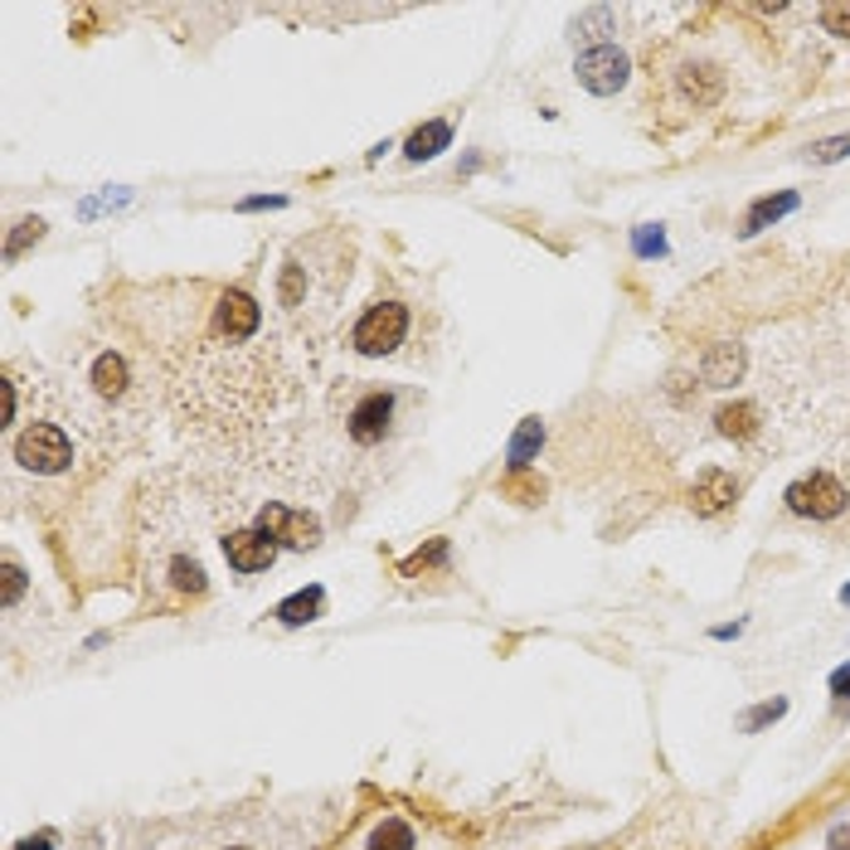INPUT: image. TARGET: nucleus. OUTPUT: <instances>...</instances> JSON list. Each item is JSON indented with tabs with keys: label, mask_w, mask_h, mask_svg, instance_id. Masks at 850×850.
<instances>
[{
	"label": "nucleus",
	"mask_w": 850,
	"mask_h": 850,
	"mask_svg": "<svg viewBox=\"0 0 850 850\" xmlns=\"http://www.w3.org/2000/svg\"><path fill=\"white\" fill-rule=\"evenodd\" d=\"M821 30L836 34V39H850V0H831V5H821Z\"/></svg>",
	"instance_id": "obj_21"
},
{
	"label": "nucleus",
	"mask_w": 850,
	"mask_h": 850,
	"mask_svg": "<svg viewBox=\"0 0 850 850\" xmlns=\"http://www.w3.org/2000/svg\"><path fill=\"white\" fill-rule=\"evenodd\" d=\"M258 530L272 544H287V549H311L321 540V520L306 515V510H287V506H263L258 510Z\"/></svg>",
	"instance_id": "obj_5"
},
{
	"label": "nucleus",
	"mask_w": 850,
	"mask_h": 850,
	"mask_svg": "<svg viewBox=\"0 0 850 850\" xmlns=\"http://www.w3.org/2000/svg\"><path fill=\"white\" fill-rule=\"evenodd\" d=\"M797 195H792V190H778V195H763V200H753L748 204V214H744V238H753V234H763L768 224H778V219H787L792 209H797Z\"/></svg>",
	"instance_id": "obj_12"
},
{
	"label": "nucleus",
	"mask_w": 850,
	"mask_h": 850,
	"mask_svg": "<svg viewBox=\"0 0 850 850\" xmlns=\"http://www.w3.org/2000/svg\"><path fill=\"white\" fill-rule=\"evenodd\" d=\"M15 462L30 472H64L73 462V442L59 423H30L15 442Z\"/></svg>",
	"instance_id": "obj_3"
},
{
	"label": "nucleus",
	"mask_w": 850,
	"mask_h": 850,
	"mask_svg": "<svg viewBox=\"0 0 850 850\" xmlns=\"http://www.w3.org/2000/svg\"><path fill=\"white\" fill-rule=\"evenodd\" d=\"M39 234H44V224H39V219H30V224H20V234H15V238H10V243H5V253H10V258H20V248H25V243H30V238H39Z\"/></svg>",
	"instance_id": "obj_25"
},
{
	"label": "nucleus",
	"mask_w": 850,
	"mask_h": 850,
	"mask_svg": "<svg viewBox=\"0 0 850 850\" xmlns=\"http://www.w3.org/2000/svg\"><path fill=\"white\" fill-rule=\"evenodd\" d=\"M447 141H452V127H447V122H428V127H418L413 136H408L404 156H408V161H433V156H438Z\"/></svg>",
	"instance_id": "obj_15"
},
{
	"label": "nucleus",
	"mask_w": 850,
	"mask_h": 850,
	"mask_svg": "<svg viewBox=\"0 0 850 850\" xmlns=\"http://www.w3.org/2000/svg\"><path fill=\"white\" fill-rule=\"evenodd\" d=\"M685 93L695 98V107H710V102H719V93H724L719 68H714L710 78H695V68H685Z\"/></svg>",
	"instance_id": "obj_17"
},
{
	"label": "nucleus",
	"mask_w": 850,
	"mask_h": 850,
	"mask_svg": "<svg viewBox=\"0 0 850 850\" xmlns=\"http://www.w3.org/2000/svg\"><path fill=\"white\" fill-rule=\"evenodd\" d=\"M321 608H326V593L311 583V588H302V593H292L287 603H277V622L282 627H306V622L321 617Z\"/></svg>",
	"instance_id": "obj_13"
},
{
	"label": "nucleus",
	"mask_w": 850,
	"mask_h": 850,
	"mask_svg": "<svg viewBox=\"0 0 850 850\" xmlns=\"http://www.w3.org/2000/svg\"><path fill=\"white\" fill-rule=\"evenodd\" d=\"M841 603H846V608H850V583H846V588H841Z\"/></svg>",
	"instance_id": "obj_32"
},
{
	"label": "nucleus",
	"mask_w": 850,
	"mask_h": 850,
	"mask_svg": "<svg viewBox=\"0 0 850 850\" xmlns=\"http://www.w3.org/2000/svg\"><path fill=\"white\" fill-rule=\"evenodd\" d=\"M846 501H850V491L831 472H812V476H802V481L787 486V510L792 515H807V520H836L846 510Z\"/></svg>",
	"instance_id": "obj_2"
},
{
	"label": "nucleus",
	"mask_w": 850,
	"mask_h": 850,
	"mask_svg": "<svg viewBox=\"0 0 850 850\" xmlns=\"http://www.w3.org/2000/svg\"><path fill=\"white\" fill-rule=\"evenodd\" d=\"M739 632H744V622H724V627H714V637H719V642H734Z\"/></svg>",
	"instance_id": "obj_31"
},
{
	"label": "nucleus",
	"mask_w": 850,
	"mask_h": 850,
	"mask_svg": "<svg viewBox=\"0 0 850 850\" xmlns=\"http://www.w3.org/2000/svg\"><path fill=\"white\" fill-rule=\"evenodd\" d=\"M54 846V831H39V836H30V841H20L15 850H49Z\"/></svg>",
	"instance_id": "obj_30"
},
{
	"label": "nucleus",
	"mask_w": 850,
	"mask_h": 850,
	"mask_svg": "<svg viewBox=\"0 0 850 850\" xmlns=\"http://www.w3.org/2000/svg\"><path fill=\"white\" fill-rule=\"evenodd\" d=\"M214 326H219V336L229 340V345H238V340H253L258 336V326H263V311H258V302L248 297V292H224Z\"/></svg>",
	"instance_id": "obj_7"
},
{
	"label": "nucleus",
	"mask_w": 850,
	"mask_h": 850,
	"mask_svg": "<svg viewBox=\"0 0 850 850\" xmlns=\"http://www.w3.org/2000/svg\"><path fill=\"white\" fill-rule=\"evenodd\" d=\"M408 336V311L399 302H374L365 316L355 321V350L360 355H394Z\"/></svg>",
	"instance_id": "obj_1"
},
{
	"label": "nucleus",
	"mask_w": 850,
	"mask_h": 850,
	"mask_svg": "<svg viewBox=\"0 0 850 850\" xmlns=\"http://www.w3.org/2000/svg\"><path fill=\"white\" fill-rule=\"evenodd\" d=\"M540 447H544V428H540V418H525V423H520V433L510 438L506 462H510L515 472H525V467H530V457H535Z\"/></svg>",
	"instance_id": "obj_16"
},
{
	"label": "nucleus",
	"mask_w": 850,
	"mask_h": 850,
	"mask_svg": "<svg viewBox=\"0 0 850 850\" xmlns=\"http://www.w3.org/2000/svg\"><path fill=\"white\" fill-rule=\"evenodd\" d=\"M782 714H787V700H782V695H778V700H763V705H753V710L744 714V719H739V729H744V734H758L763 724H778Z\"/></svg>",
	"instance_id": "obj_18"
},
{
	"label": "nucleus",
	"mask_w": 850,
	"mask_h": 850,
	"mask_svg": "<svg viewBox=\"0 0 850 850\" xmlns=\"http://www.w3.org/2000/svg\"><path fill=\"white\" fill-rule=\"evenodd\" d=\"M297 302H302V268L287 263V272H282V306H297Z\"/></svg>",
	"instance_id": "obj_24"
},
{
	"label": "nucleus",
	"mask_w": 850,
	"mask_h": 850,
	"mask_svg": "<svg viewBox=\"0 0 850 850\" xmlns=\"http://www.w3.org/2000/svg\"><path fill=\"white\" fill-rule=\"evenodd\" d=\"M632 248H637V258H666V234L656 224H642V229H632Z\"/></svg>",
	"instance_id": "obj_20"
},
{
	"label": "nucleus",
	"mask_w": 850,
	"mask_h": 850,
	"mask_svg": "<svg viewBox=\"0 0 850 850\" xmlns=\"http://www.w3.org/2000/svg\"><path fill=\"white\" fill-rule=\"evenodd\" d=\"M224 554H229V564L238 574H263L272 559H277V544H272L263 530H234L229 540H224Z\"/></svg>",
	"instance_id": "obj_8"
},
{
	"label": "nucleus",
	"mask_w": 850,
	"mask_h": 850,
	"mask_svg": "<svg viewBox=\"0 0 850 850\" xmlns=\"http://www.w3.org/2000/svg\"><path fill=\"white\" fill-rule=\"evenodd\" d=\"M389 418H394V394L374 389L355 404V413H350V438L355 442H379L384 433H389Z\"/></svg>",
	"instance_id": "obj_9"
},
{
	"label": "nucleus",
	"mask_w": 850,
	"mask_h": 850,
	"mask_svg": "<svg viewBox=\"0 0 850 850\" xmlns=\"http://www.w3.org/2000/svg\"><path fill=\"white\" fill-rule=\"evenodd\" d=\"M841 156H850V136H831V141H816L812 146V161H841Z\"/></svg>",
	"instance_id": "obj_22"
},
{
	"label": "nucleus",
	"mask_w": 850,
	"mask_h": 850,
	"mask_svg": "<svg viewBox=\"0 0 850 850\" xmlns=\"http://www.w3.org/2000/svg\"><path fill=\"white\" fill-rule=\"evenodd\" d=\"M826 850H850V826H836V831L826 836Z\"/></svg>",
	"instance_id": "obj_29"
},
{
	"label": "nucleus",
	"mask_w": 850,
	"mask_h": 850,
	"mask_svg": "<svg viewBox=\"0 0 850 850\" xmlns=\"http://www.w3.org/2000/svg\"><path fill=\"white\" fill-rule=\"evenodd\" d=\"M734 491H739V486H734V476L719 472V467H710L695 481V491H690V506H695V515H719V510L734 501Z\"/></svg>",
	"instance_id": "obj_11"
},
{
	"label": "nucleus",
	"mask_w": 850,
	"mask_h": 850,
	"mask_svg": "<svg viewBox=\"0 0 850 850\" xmlns=\"http://www.w3.org/2000/svg\"><path fill=\"white\" fill-rule=\"evenodd\" d=\"M700 379L710 389H729V384L744 379V345H710L705 360H700Z\"/></svg>",
	"instance_id": "obj_10"
},
{
	"label": "nucleus",
	"mask_w": 850,
	"mask_h": 850,
	"mask_svg": "<svg viewBox=\"0 0 850 850\" xmlns=\"http://www.w3.org/2000/svg\"><path fill=\"white\" fill-rule=\"evenodd\" d=\"M0 578H5V608H15V603H20V593H25V574H20V564H15V559H5V569H0Z\"/></svg>",
	"instance_id": "obj_23"
},
{
	"label": "nucleus",
	"mask_w": 850,
	"mask_h": 850,
	"mask_svg": "<svg viewBox=\"0 0 850 850\" xmlns=\"http://www.w3.org/2000/svg\"><path fill=\"white\" fill-rule=\"evenodd\" d=\"M714 428H719L724 438H734V442L753 438L758 433V408L753 404H724L719 413H714Z\"/></svg>",
	"instance_id": "obj_14"
},
{
	"label": "nucleus",
	"mask_w": 850,
	"mask_h": 850,
	"mask_svg": "<svg viewBox=\"0 0 850 850\" xmlns=\"http://www.w3.org/2000/svg\"><path fill=\"white\" fill-rule=\"evenodd\" d=\"M170 583H175L180 593H204V569L195 559H175L170 564Z\"/></svg>",
	"instance_id": "obj_19"
},
{
	"label": "nucleus",
	"mask_w": 850,
	"mask_h": 850,
	"mask_svg": "<svg viewBox=\"0 0 850 850\" xmlns=\"http://www.w3.org/2000/svg\"><path fill=\"white\" fill-rule=\"evenodd\" d=\"M88 389L98 394L102 404H127V394H132V370H127V360L117 355V350H98L93 360H88Z\"/></svg>",
	"instance_id": "obj_6"
},
{
	"label": "nucleus",
	"mask_w": 850,
	"mask_h": 850,
	"mask_svg": "<svg viewBox=\"0 0 850 850\" xmlns=\"http://www.w3.org/2000/svg\"><path fill=\"white\" fill-rule=\"evenodd\" d=\"M831 695H836V700H850V661L831 671Z\"/></svg>",
	"instance_id": "obj_27"
},
{
	"label": "nucleus",
	"mask_w": 850,
	"mask_h": 850,
	"mask_svg": "<svg viewBox=\"0 0 850 850\" xmlns=\"http://www.w3.org/2000/svg\"><path fill=\"white\" fill-rule=\"evenodd\" d=\"M574 73H578V83H583L593 98H612L622 83H627L632 64H627V54H622L617 44H593V49L578 54Z\"/></svg>",
	"instance_id": "obj_4"
},
{
	"label": "nucleus",
	"mask_w": 850,
	"mask_h": 850,
	"mask_svg": "<svg viewBox=\"0 0 850 850\" xmlns=\"http://www.w3.org/2000/svg\"><path fill=\"white\" fill-rule=\"evenodd\" d=\"M282 204H287L282 195H253V200H243V204H238V209H243V214H253V209H282Z\"/></svg>",
	"instance_id": "obj_28"
},
{
	"label": "nucleus",
	"mask_w": 850,
	"mask_h": 850,
	"mask_svg": "<svg viewBox=\"0 0 850 850\" xmlns=\"http://www.w3.org/2000/svg\"><path fill=\"white\" fill-rule=\"evenodd\" d=\"M506 491H510V496H525V506H530V501H540V491H544V486H535V481H520V476H510V481H506Z\"/></svg>",
	"instance_id": "obj_26"
}]
</instances>
